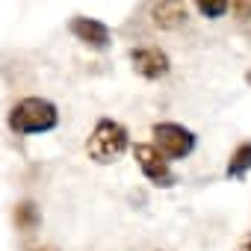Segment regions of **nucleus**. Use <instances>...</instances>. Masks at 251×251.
<instances>
[{"label":"nucleus","mask_w":251,"mask_h":251,"mask_svg":"<svg viewBox=\"0 0 251 251\" xmlns=\"http://www.w3.org/2000/svg\"><path fill=\"white\" fill-rule=\"evenodd\" d=\"M6 124L15 136H39V133H50L59 127V109L56 103H50L48 98H21L12 103V109L6 112Z\"/></svg>","instance_id":"nucleus-1"},{"label":"nucleus","mask_w":251,"mask_h":251,"mask_svg":"<svg viewBox=\"0 0 251 251\" xmlns=\"http://www.w3.org/2000/svg\"><path fill=\"white\" fill-rule=\"evenodd\" d=\"M130 151V133L115 118H98L86 139V154L98 166H109Z\"/></svg>","instance_id":"nucleus-2"},{"label":"nucleus","mask_w":251,"mask_h":251,"mask_svg":"<svg viewBox=\"0 0 251 251\" xmlns=\"http://www.w3.org/2000/svg\"><path fill=\"white\" fill-rule=\"evenodd\" d=\"M151 136H154V148L166 160H186L198 145V136L177 121H157L151 127Z\"/></svg>","instance_id":"nucleus-3"},{"label":"nucleus","mask_w":251,"mask_h":251,"mask_svg":"<svg viewBox=\"0 0 251 251\" xmlns=\"http://www.w3.org/2000/svg\"><path fill=\"white\" fill-rule=\"evenodd\" d=\"M130 151H133L136 166L142 169V175H145L154 186H163V189L175 186L172 160H166V157L154 148V142H136V145H130Z\"/></svg>","instance_id":"nucleus-4"},{"label":"nucleus","mask_w":251,"mask_h":251,"mask_svg":"<svg viewBox=\"0 0 251 251\" xmlns=\"http://www.w3.org/2000/svg\"><path fill=\"white\" fill-rule=\"evenodd\" d=\"M127 59H130L133 71H136L139 77H145V80H163V77L172 71V59H169V53H166L163 48H157V45L130 48Z\"/></svg>","instance_id":"nucleus-5"},{"label":"nucleus","mask_w":251,"mask_h":251,"mask_svg":"<svg viewBox=\"0 0 251 251\" xmlns=\"http://www.w3.org/2000/svg\"><path fill=\"white\" fill-rule=\"evenodd\" d=\"M186 21H189L186 0H151L148 3V24L160 33H175L186 27Z\"/></svg>","instance_id":"nucleus-6"},{"label":"nucleus","mask_w":251,"mask_h":251,"mask_svg":"<svg viewBox=\"0 0 251 251\" xmlns=\"http://www.w3.org/2000/svg\"><path fill=\"white\" fill-rule=\"evenodd\" d=\"M68 30H71V36H74L80 45H86L89 50H106V48L112 45V30H109L103 21H98V18L74 15V18L68 21Z\"/></svg>","instance_id":"nucleus-7"},{"label":"nucleus","mask_w":251,"mask_h":251,"mask_svg":"<svg viewBox=\"0 0 251 251\" xmlns=\"http://www.w3.org/2000/svg\"><path fill=\"white\" fill-rule=\"evenodd\" d=\"M248 172H251V139L239 142V145L230 151L227 166H225V175H227L230 180H242Z\"/></svg>","instance_id":"nucleus-8"},{"label":"nucleus","mask_w":251,"mask_h":251,"mask_svg":"<svg viewBox=\"0 0 251 251\" xmlns=\"http://www.w3.org/2000/svg\"><path fill=\"white\" fill-rule=\"evenodd\" d=\"M12 219H15L18 230H24V233H33V230L39 227V222H42V213H39V207H36L33 201H21V204H15V213H12Z\"/></svg>","instance_id":"nucleus-9"},{"label":"nucleus","mask_w":251,"mask_h":251,"mask_svg":"<svg viewBox=\"0 0 251 251\" xmlns=\"http://www.w3.org/2000/svg\"><path fill=\"white\" fill-rule=\"evenodd\" d=\"M192 3H195L198 15L207 21H219L230 12V0H192Z\"/></svg>","instance_id":"nucleus-10"},{"label":"nucleus","mask_w":251,"mask_h":251,"mask_svg":"<svg viewBox=\"0 0 251 251\" xmlns=\"http://www.w3.org/2000/svg\"><path fill=\"white\" fill-rule=\"evenodd\" d=\"M230 12L236 21H251V0H230Z\"/></svg>","instance_id":"nucleus-11"},{"label":"nucleus","mask_w":251,"mask_h":251,"mask_svg":"<svg viewBox=\"0 0 251 251\" xmlns=\"http://www.w3.org/2000/svg\"><path fill=\"white\" fill-rule=\"evenodd\" d=\"M236 251H251V230L239 239V245H236Z\"/></svg>","instance_id":"nucleus-12"},{"label":"nucleus","mask_w":251,"mask_h":251,"mask_svg":"<svg viewBox=\"0 0 251 251\" xmlns=\"http://www.w3.org/2000/svg\"><path fill=\"white\" fill-rule=\"evenodd\" d=\"M245 83H248V86H251V71H248V74H245Z\"/></svg>","instance_id":"nucleus-13"},{"label":"nucleus","mask_w":251,"mask_h":251,"mask_svg":"<svg viewBox=\"0 0 251 251\" xmlns=\"http://www.w3.org/2000/svg\"><path fill=\"white\" fill-rule=\"evenodd\" d=\"M33 251H56V248H33Z\"/></svg>","instance_id":"nucleus-14"}]
</instances>
